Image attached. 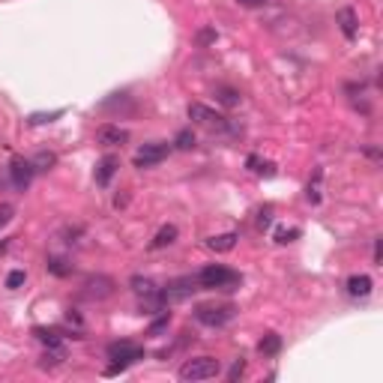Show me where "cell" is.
I'll list each match as a JSON object with an SVG mask.
<instances>
[{"mask_svg": "<svg viewBox=\"0 0 383 383\" xmlns=\"http://www.w3.org/2000/svg\"><path fill=\"white\" fill-rule=\"evenodd\" d=\"M195 282H198L201 291H234L243 279H240V273L227 270V267H222V264H210L195 275Z\"/></svg>", "mask_w": 383, "mask_h": 383, "instance_id": "1", "label": "cell"}, {"mask_svg": "<svg viewBox=\"0 0 383 383\" xmlns=\"http://www.w3.org/2000/svg\"><path fill=\"white\" fill-rule=\"evenodd\" d=\"M108 360L114 362L105 369V378H114V374L126 371L132 362L144 360V347L135 345V341H114V345H108Z\"/></svg>", "mask_w": 383, "mask_h": 383, "instance_id": "2", "label": "cell"}, {"mask_svg": "<svg viewBox=\"0 0 383 383\" xmlns=\"http://www.w3.org/2000/svg\"><path fill=\"white\" fill-rule=\"evenodd\" d=\"M222 371V365L213 356H192V360H186L180 365V380H210L216 378V374Z\"/></svg>", "mask_w": 383, "mask_h": 383, "instance_id": "3", "label": "cell"}, {"mask_svg": "<svg viewBox=\"0 0 383 383\" xmlns=\"http://www.w3.org/2000/svg\"><path fill=\"white\" fill-rule=\"evenodd\" d=\"M189 120H192V123H198V126H203V129H210V132H225V129L231 126L225 114L207 108V105H201V102L189 105Z\"/></svg>", "mask_w": 383, "mask_h": 383, "instance_id": "4", "label": "cell"}, {"mask_svg": "<svg viewBox=\"0 0 383 383\" xmlns=\"http://www.w3.org/2000/svg\"><path fill=\"white\" fill-rule=\"evenodd\" d=\"M234 314H237V308H234L231 303H225V306H198L195 321L203 323V327L219 330V327H225V323H231Z\"/></svg>", "mask_w": 383, "mask_h": 383, "instance_id": "5", "label": "cell"}, {"mask_svg": "<svg viewBox=\"0 0 383 383\" xmlns=\"http://www.w3.org/2000/svg\"><path fill=\"white\" fill-rule=\"evenodd\" d=\"M168 153H171V144L165 141H153V144H144L141 150L135 153V168L138 171H144V168H156L159 162H165L168 159Z\"/></svg>", "mask_w": 383, "mask_h": 383, "instance_id": "6", "label": "cell"}, {"mask_svg": "<svg viewBox=\"0 0 383 383\" xmlns=\"http://www.w3.org/2000/svg\"><path fill=\"white\" fill-rule=\"evenodd\" d=\"M34 177H36V168H34V162H30V159L15 156V159L10 162V183H12L18 192L27 189V186L34 183Z\"/></svg>", "mask_w": 383, "mask_h": 383, "instance_id": "7", "label": "cell"}, {"mask_svg": "<svg viewBox=\"0 0 383 383\" xmlns=\"http://www.w3.org/2000/svg\"><path fill=\"white\" fill-rule=\"evenodd\" d=\"M195 291H201V288H198V282H195L192 275H183V279H174V282H168V284H165V288H162L159 293H162V299H165V303H180V299L192 297Z\"/></svg>", "mask_w": 383, "mask_h": 383, "instance_id": "8", "label": "cell"}, {"mask_svg": "<svg viewBox=\"0 0 383 383\" xmlns=\"http://www.w3.org/2000/svg\"><path fill=\"white\" fill-rule=\"evenodd\" d=\"M84 293L87 299H108L114 293V279H108V275H87L84 279Z\"/></svg>", "mask_w": 383, "mask_h": 383, "instance_id": "9", "label": "cell"}, {"mask_svg": "<svg viewBox=\"0 0 383 383\" xmlns=\"http://www.w3.org/2000/svg\"><path fill=\"white\" fill-rule=\"evenodd\" d=\"M117 168H120V159L114 156V153H105V156L96 162V186H111V180H114V174H117Z\"/></svg>", "mask_w": 383, "mask_h": 383, "instance_id": "10", "label": "cell"}, {"mask_svg": "<svg viewBox=\"0 0 383 383\" xmlns=\"http://www.w3.org/2000/svg\"><path fill=\"white\" fill-rule=\"evenodd\" d=\"M96 141L105 144V147H123L129 141V132L120 126H99V132H96Z\"/></svg>", "mask_w": 383, "mask_h": 383, "instance_id": "11", "label": "cell"}, {"mask_svg": "<svg viewBox=\"0 0 383 383\" xmlns=\"http://www.w3.org/2000/svg\"><path fill=\"white\" fill-rule=\"evenodd\" d=\"M371 288H374V282H371V275H365V273H356L347 279V293L354 299H365L371 293Z\"/></svg>", "mask_w": 383, "mask_h": 383, "instance_id": "12", "label": "cell"}, {"mask_svg": "<svg viewBox=\"0 0 383 383\" xmlns=\"http://www.w3.org/2000/svg\"><path fill=\"white\" fill-rule=\"evenodd\" d=\"M177 237H180L177 225H162V227H159V234L150 240V251H159V249L171 246V243H177Z\"/></svg>", "mask_w": 383, "mask_h": 383, "instance_id": "13", "label": "cell"}, {"mask_svg": "<svg viewBox=\"0 0 383 383\" xmlns=\"http://www.w3.org/2000/svg\"><path fill=\"white\" fill-rule=\"evenodd\" d=\"M336 21H338V27H341V34H345V39H350V42H354V39H356V12L350 10V6H345V10H338Z\"/></svg>", "mask_w": 383, "mask_h": 383, "instance_id": "14", "label": "cell"}, {"mask_svg": "<svg viewBox=\"0 0 383 383\" xmlns=\"http://www.w3.org/2000/svg\"><path fill=\"white\" fill-rule=\"evenodd\" d=\"M34 336L42 341V345L48 347V350H60L63 354V336L57 330H48V327H34Z\"/></svg>", "mask_w": 383, "mask_h": 383, "instance_id": "15", "label": "cell"}, {"mask_svg": "<svg viewBox=\"0 0 383 383\" xmlns=\"http://www.w3.org/2000/svg\"><path fill=\"white\" fill-rule=\"evenodd\" d=\"M237 240H240V234L227 231V234H219V237H210L207 246L213 249V251H231L234 246H237Z\"/></svg>", "mask_w": 383, "mask_h": 383, "instance_id": "16", "label": "cell"}, {"mask_svg": "<svg viewBox=\"0 0 383 383\" xmlns=\"http://www.w3.org/2000/svg\"><path fill=\"white\" fill-rule=\"evenodd\" d=\"M258 350H260L264 356H279V350H282V336H279V332H267V336L258 341Z\"/></svg>", "mask_w": 383, "mask_h": 383, "instance_id": "17", "label": "cell"}, {"mask_svg": "<svg viewBox=\"0 0 383 383\" xmlns=\"http://www.w3.org/2000/svg\"><path fill=\"white\" fill-rule=\"evenodd\" d=\"M216 99L222 102L225 108H237L243 96H240V90H234V87H227V84H219V87H216Z\"/></svg>", "mask_w": 383, "mask_h": 383, "instance_id": "18", "label": "cell"}, {"mask_svg": "<svg viewBox=\"0 0 383 383\" xmlns=\"http://www.w3.org/2000/svg\"><path fill=\"white\" fill-rule=\"evenodd\" d=\"M45 267H48V273H51V275H57V279H66V275H72V264L66 258H48Z\"/></svg>", "mask_w": 383, "mask_h": 383, "instance_id": "19", "label": "cell"}, {"mask_svg": "<svg viewBox=\"0 0 383 383\" xmlns=\"http://www.w3.org/2000/svg\"><path fill=\"white\" fill-rule=\"evenodd\" d=\"M63 117V108H57V111H34V114H27V126H42V123H54V120H60Z\"/></svg>", "mask_w": 383, "mask_h": 383, "instance_id": "20", "label": "cell"}, {"mask_svg": "<svg viewBox=\"0 0 383 383\" xmlns=\"http://www.w3.org/2000/svg\"><path fill=\"white\" fill-rule=\"evenodd\" d=\"M30 162H34V168H36V174H39V171H51L57 165V156H54L51 150H39Z\"/></svg>", "mask_w": 383, "mask_h": 383, "instance_id": "21", "label": "cell"}, {"mask_svg": "<svg viewBox=\"0 0 383 383\" xmlns=\"http://www.w3.org/2000/svg\"><path fill=\"white\" fill-rule=\"evenodd\" d=\"M129 284H132V291L138 293V297H147V293H156V291H159L156 282H153V279H144V275H132V282H129Z\"/></svg>", "mask_w": 383, "mask_h": 383, "instance_id": "22", "label": "cell"}, {"mask_svg": "<svg viewBox=\"0 0 383 383\" xmlns=\"http://www.w3.org/2000/svg\"><path fill=\"white\" fill-rule=\"evenodd\" d=\"M174 147H177V150H192V147H195V132H192V129H180L177 138H174Z\"/></svg>", "mask_w": 383, "mask_h": 383, "instance_id": "23", "label": "cell"}, {"mask_svg": "<svg viewBox=\"0 0 383 383\" xmlns=\"http://www.w3.org/2000/svg\"><path fill=\"white\" fill-rule=\"evenodd\" d=\"M24 282H27V273H24V270H12L10 275H6V288H10V291H18Z\"/></svg>", "mask_w": 383, "mask_h": 383, "instance_id": "24", "label": "cell"}, {"mask_svg": "<svg viewBox=\"0 0 383 383\" xmlns=\"http://www.w3.org/2000/svg\"><path fill=\"white\" fill-rule=\"evenodd\" d=\"M299 237V227H279V231H275V243H293Z\"/></svg>", "mask_w": 383, "mask_h": 383, "instance_id": "25", "label": "cell"}, {"mask_svg": "<svg viewBox=\"0 0 383 383\" xmlns=\"http://www.w3.org/2000/svg\"><path fill=\"white\" fill-rule=\"evenodd\" d=\"M12 219H15V207L3 201V203H0V227H6V225L12 222Z\"/></svg>", "mask_w": 383, "mask_h": 383, "instance_id": "26", "label": "cell"}, {"mask_svg": "<svg viewBox=\"0 0 383 383\" xmlns=\"http://www.w3.org/2000/svg\"><path fill=\"white\" fill-rule=\"evenodd\" d=\"M219 39V34H216V27H203L201 34H198V45H213Z\"/></svg>", "mask_w": 383, "mask_h": 383, "instance_id": "27", "label": "cell"}, {"mask_svg": "<svg viewBox=\"0 0 383 383\" xmlns=\"http://www.w3.org/2000/svg\"><path fill=\"white\" fill-rule=\"evenodd\" d=\"M243 371H246V362L237 360V362L231 365V371H227V380H231V383H237V380L243 378Z\"/></svg>", "mask_w": 383, "mask_h": 383, "instance_id": "28", "label": "cell"}, {"mask_svg": "<svg viewBox=\"0 0 383 383\" xmlns=\"http://www.w3.org/2000/svg\"><path fill=\"white\" fill-rule=\"evenodd\" d=\"M270 222H273V207H264L258 216V227L264 231V227H270Z\"/></svg>", "mask_w": 383, "mask_h": 383, "instance_id": "29", "label": "cell"}, {"mask_svg": "<svg viewBox=\"0 0 383 383\" xmlns=\"http://www.w3.org/2000/svg\"><path fill=\"white\" fill-rule=\"evenodd\" d=\"M240 6H246V10H258V6H267L270 0H237Z\"/></svg>", "mask_w": 383, "mask_h": 383, "instance_id": "30", "label": "cell"}, {"mask_svg": "<svg viewBox=\"0 0 383 383\" xmlns=\"http://www.w3.org/2000/svg\"><path fill=\"white\" fill-rule=\"evenodd\" d=\"M258 165H260V162H258ZM258 171H260L264 177H275V165H273V162H264V165H260Z\"/></svg>", "mask_w": 383, "mask_h": 383, "instance_id": "31", "label": "cell"}, {"mask_svg": "<svg viewBox=\"0 0 383 383\" xmlns=\"http://www.w3.org/2000/svg\"><path fill=\"white\" fill-rule=\"evenodd\" d=\"M380 260H383V240L378 237L374 240V264H380Z\"/></svg>", "mask_w": 383, "mask_h": 383, "instance_id": "32", "label": "cell"}, {"mask_svg": "<svg viewBox=\"0 0 383 383\" xmlns=\"http://www.w3.org/2000/svg\"><path fill=\"white\" fill-rule=\"evenodd\" d=\"M365 156H371V159H380V150H378V147H369V150H365Z\"/></svg>", "mask_w": 383, "mask_h": 383, "instance_id": "33", "label": "cell"}, {"mask_svg": "<svg viewBox=\"0 0 383 383\" xmlns=\"http://www.w3.org/2000/svg\"><path fill=\"white\" fill-rule=\"evenodd\" d=\"M6 249H10V240H6V243H0V255H3Z\"/></svg>", "mask_w": 383, "mask_h": 383, "instance_id": "34", "label": "cell"}]
</instances>
